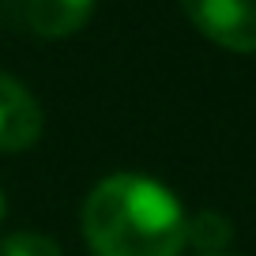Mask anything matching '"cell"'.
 I'll use <instances>...</instances> for the list:
<instances>
[{
  "label": "cell",
  "instance_id": "cell-3",
  "mask_svg": "<svg viewBox=\"0 0 256 256\" xmlns=\"http://www.w3.org/2000/svg\"><path fill=\"white\" fill-rule=\"evenodd\" d=\"M42 136V110L19 80L0 72V151H26Z\"/></svg>",
  "mask_w": 256,
  "mask_h": 256
},
{
  "label": "cell",
  "instance_id": "cell-7",
  "mask_svg": "<svg viewBox=\"0 0 256 256\" xmlns=\"http://www.w3.org/2000/svg\"><path fill=\"white\" fill-rule=\"evenodd\" d=\"M0 215H4V196H0Z\"/></svg>",
  "mask_w": 256,
  "mask_h": 256
},
{
  "label": "cell",
  "instance_id": "cell-4",
  "mask_svg": "<svg viewBox=\"0 0 256 256\" xmlns=\"http://www.w3.org/2000/svg\"><path fill=\"white\" fill-rule=\"evenodd\" d=\"M98 0H26L23 19L38 38H68L83 30Z\"/></svg>",
  "mask_w": 256,
  "mask_h": 256
},
{
  "label": "cell",
  "instance_id": "cell-6",
  "mask_svg": "<svg viewBox=\"0 0 256 256\" xmlns=\"http://www.w3.org/2000/svg\"><path fill=\"white\" fill-rule=\"evenodd\" d=\"M0 256H64L60 245L46 234H34V230H19L8 234L0 241Z\"/></svg>",
  "mask_w": 256,
  "mask_h": 256
},
{
  "label": "cell",
  "instance_id": "cell-2",
  "mask_svg": "<svg viewBox=\"0 0 256 256\" xmlns=\"http://www.w3.org/2000/svg\"><path fill=\"white\" fill-rule=\"evenodd\" d=\"M192 26L234 53L256 49V0H181Z\"/></svg>",
  "mask_w": 256,
  "mask_h": 256
},
{
  "label": "cell",
  "instance_id": "cell-1",
  "mask_svg": "<svg viewBox=\"0 0 256 256\" xmlns=\"http://www.w3.org/2000/svg\"><path fill=\"white\" fill-rule=\"evenodd\" d=\"M83 234L94 256H177L184 211L154 177L113 174L83 204Z\"/></svg>",
  "mask_w": 256,
  "mask_h": 256
},
{
  "label": "cell",
  "instance_id": "cell-5",
  "mask_svg": "<svg viewBox=\"0 0 256 256\" xmlns=\"http://www.w3.org/2000/svg\"><path fill=\"white\" fill-rule=\"evenodd\" d=\"M230 238H234V226L218 211H196V215L184 218V245H192L200 256L222 252L230 245Z\"/></svg>",
  "mask_w": 256,
  "mask_h": 256
},
{
  "label": "cell",
  "instance_id": "cell-8",
  "mask_svg": "<svg viewBox=\"0 0 256 256\" xmlns=\"http://www.w3.org/2000/svg\"><path fill=\"white\" fill-rule=\"evenodd\" d=\"M211 256H226V252H211Z\"/></svg>",
  "mask_w": 256,
  "mask_h": 256
}]
</instances>
